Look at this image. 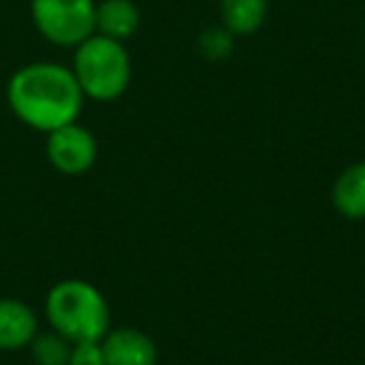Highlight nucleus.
<instances>
[{
    "label": "nucleus",
    "instance_id": "1a4fd4ad",
    "mask_svg": "<svg viewBox=\"0 0 365 365\" xmlns=\"http://www.w3.org/2000/svg\"><path fill=\"white\" fill-rule=\"evenodd\" d=\"M140 28V11L133 0H101L96 3V33L125 43Z\"/></svg>",
    "mask_w": 365,
    "mask_h": 365
},
{
    "label": "nucleus",
    "instance_id": "f8f14e48",
    "mask_svg": "<svg viewBox=\"0 0 365 365\" xmlns=\"http://www.w3.org/2000/svg\"><path fill=\"white\" fill-rule=\"evenodd\" d=\"M235 36L225 26H210L198 36V53L208 63H223L233 56Z\"/></svg>",
    "mask_w": 365,
    "mask_h": 365
},
{
    "label": "nucleus",
    "instance_id": "f257e3e1",
    "mask_svg": "<svg viewBox=\"0 0 365 365\" xmlns=\"http://www.w3.org/2000/svg\"><path fill=\"white\" fill-rule=\"evenodd\" d=\"M6 98L13 115L23 125L41 133L76 123L86 103L71 68L53 61H38L18 68L8 81Z\"/></svg>",
    "mask_w": 365,
    "mask_h": 365
},
{
    "label": "nucleus",
    "instance_id": "0eeeda50",
    "mask_svg": "<svg viewBox=\"0 0 365 365\" xmlns=\"http://www.w3.org/2000/svg\"><path fill=\"white\" fill-rule=\"evenodd\" d=\"M38 335V315L18 298H0V350L13 353L33 343Z\"/></svg>",
    "mask_w": 365,
    "mask_h": 365
},
{
    "label": "nucleus",
    "instance_id": "7ed1b4c3",
    "mask_svg": "<svg viewBox=\"0 0 365 365\" xmlns=\"http://www.w3.org/2000/svg\"><path fill=\"white\" fill-rule=\"evenodd\" d=\"M73 51L76 53H73L71 71L86 98L110 103L128 91L133 78V63L125 43L93 33Z\"/></svg>",
    "mask_w": 365,
    "mask_h": 365
},
{
    "label": "nucleus",
    "instance_id": "f03ea898",
    "mask_svg": "<svg viewBox=\"0 0 365 365\" xmlns=\"http://www.w3.org/2000/svg\"><path fill=\"white\" fill-rule=\"evenodd\" d=\"M46 318L71 343L101 340L110 330V308L101 290L81 278L56 283L46 295Z\"/></svg>",
    "mask_w": 365,
    "mask_h": 365
},
{
    "label": "nucleus",
    "instance_id": "39448f33",
    "mask_svg": "<svg viewBox=\"0 0 365 365\" xmlns=\"http://www.w3.org/2000/svg\"><path fill=\"white\" fill-rule=\"evenodd\" d=\"M48 163L63 175H83L98 160V140L86 125L68 123L63 128L46 133Z\"/></svg>",
    "mask_w": 365,
    "mask_h": 365
},
{
    "label": "nucleus",
    "instance_id": "9b49d317",
    "mask_svg": "<svg viewBox=\"0 0 365 365\" xmlns=\"http://www.w3.org/2000/svg\"><path fill=\"white\" fill-rule=\"evenodd\" d=\"M71 345H73L71 340L63 338L61 333H56L51 328V333H38L28 348H31L36 365H68Z\"/></svg>",
    "mask_w": 365,
    "mask_h": 365
},
{
    "label": "nucleus",
    "instance_id": "423d86ee",
    "mask_svg": "<svg viewBox=\"0 0 365 365\" xmlns=\"http://www.w3.org/2000/svg\"><path fill=\"white\" fill-rule=\"evenodd\" d=\"M106 365H158V345L138 328H110L101 338Z\"/></svg>",
    "mask_w": 365,
    "mask_h": 365
},
{
    "label": "nucleus",
    "instance_id": "9d476101",
    "mask_svg": "<svg viewBox=\"0 0 365 365\" xmlns=\"http://www.w3.org/2000/svg\"><path fill=\"white\" fill-rule=\"evenodd\" d=\"M268 18V0H220V26L235 38L253 36Z\"/></svg>",
    "mask_w": 365,
    "mask_h": 365
},
{
    "label": "nucleus",
    "instance_id": "6e6552de",
    "mask_svg": "<svg viewBox=\"0 0 365 365\" xmlns=\"http://www.w3.org/2000/svg\"><path fill=\"white\" fill-rule=\"evenodd\" d=\"M330 200L338 215L348 220H365V160L350 163L340 170L330 188Z\"/></svg>",
    "mask_w": 365,
    "mask_h": 365
},
{
    "label": "nucleus",
    "instance_id": "20e7f679",
    "mask_svg": "<svg viewBox=\"0 0 365 365\" xmlns=\"http://www.w3.org/2000/svg\"><path fill=\"white\" fill-rule=\"evenodd\" d=\"M31 21L48 43L76 48L96 33V0H31Z\"/></svg>",
    "mask_w": 365,
    "mask_h": 365
},
{
    "label": "nucleus",
    "instance_id": "ddd939ff",
    "mask_svg": "<svg viewBox=\"0 0 365 365\" xmlns=\"http://www.w3.org/2000/svg\"><path fill=\"white\" fill-rule=\"evenodd\" d=\"M68 365H106L101 340H81V343H73Z\"/></svg>",
    "mask_w": 365,
    "mask_h": 365
}]
</instances>
